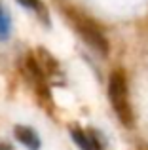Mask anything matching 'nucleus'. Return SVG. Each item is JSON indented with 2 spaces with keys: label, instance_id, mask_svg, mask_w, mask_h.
<instances>
[{
  "label": "nucleus",
  "instance_id": "1",
  "mask_svg": "<svg viewBox=\"0 0 148 150\" xmlns=\"http://www.w3.org/2000/svg\"><path fill=\"white\" fill-rule=\"evenodd\" d=\"M108 99L110 105L114 108L118 120L123 125L131 127L133 125V106H131V99H129V84H127V76L122 69H116L110 74L108 80Z\"/></svg>",
  "mask_w": 148,
  "mask_h": 150
},
{
  "label": "nucleus",
  "instance_id": "2",
  "mask_svg": "<svg viewBox=\"0 0 148 150\" xmlns=\"http://www.w3.org/2000/svg\"><path fill=\"white\" fill-rule=\"evenodd\" d=\"M67 15L70 19L72 27L76 29V33L84 38V42L93 48L97 53L101 55H106L108 53V42H106V36L103 34V30L95 25L89 17H85L84 13L80 11H74V10H67Z\"/></svg>",
  "mask_w": 148,
  "mask_h": 150
},
{
  "label": "nucleus",
  "instance_id": "3",
  "mask_svg": "<svg viewBox=\"0 0 148 150\" xmlns=\"http://www.w3.org/2000/svg\"><path fill=\"white\" fill-rule=\"evenodd\" d=\"M70 135L82 150H99L101 148L95 131H84V129H80V127H72Z\"/></svg>",
  "mask_w": 148,
  "mask_h": 150
},
{
  "label": "nucleus",
  "instance_id": "4",
  "mask_svg": "<svg viewBox=\"0 0 148 150\" xmlns=\"http://www.w3.org/2000/svg\"><path fill=\"white\" fill-rule=\"evenodd\" d=\"M15 139L19 141V143H23L29 150H38L40 148V139H38L36 131L30 127H27V125H15Z\"/></svg>",
  "mask_w": 148,
  "mask_h": 150
},
{
  "label": "nucleus",
  "instance_id": "5",
  "mask_svg": "<svg viewBox=\"0 0 148 150\" xmlns=\"http://www.w3.org/2000/svg\"><path fill=\"white\" fill-rule=\"evenodd\" d=\"M11 33V19L8 10L0 4V40H6Z\"/></svg>",
  "mask_w": 148,
  "mask_h": 150
},
{
  "label": "nucleus",
  "instance_id": "6",
  "mask_svg": "<svg viewBox=\"0 0 148 150\" xmlns=\"http://www.w3.org/2000/svg\"><path fill=\"white\" fill-rule=\"evenodd\" d=\"M17 2L23 4L25 8H29V10H34V11H38V13L44 15V6H42L40 0H17Z\"/></svg>",
  "mask_w": 148,
  "mask_h": 150
},
{
  "label": "nucleus",
  "instance_id": "7",
  "mask_svg": "<svg viewBox=\"0 0 148 150\" xmlns=\"http://www.w3.org/2000/svg\"><path fill=\"white\" fill-rule=\"evenodd\" d=\"M137 150H148V144L146 143H139V148Z\"/></svg>",
  "mask_w": 148,
  "mask_h": 150
},
{
  "label": "nucleus",
  "instance_id": "8",
  "mask_svg": "<svg viewBox=\"0 0 148 150\" xmlns=\"http://www.w3.org/2000/svg\"><path fill=\"white\" fill-rule=\"evenodd\" d=\"M0 150H11V148H10V144H4V143H0Z\"/></svg>",
  "mask_w": 148,
  "mask_h": 150
}]
</instances>
